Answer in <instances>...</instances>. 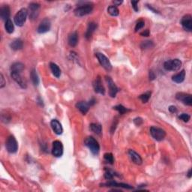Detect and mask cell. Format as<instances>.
Wrapping results in <instances>:
<instances>
[{
    "instance_id": "d6986e66",
    "label": "cell",
    "mask_w": 192,
    "mask_h": 192,
    "mask_svg": "<svg viewBox=\"0 0 192 192\" xmlns=\"http://www.w3.org/2000/svg\"><path fill=\"white\" fill-rule=\"evenodd\" d=\"M76 107L83 114H86V113L89 111V109H90V104H89V103L84 102H80L77 103Z\"/></svg>"
},
{
    "instance_id": "4316f807",
    "label": "cell",
    "mask_w": 192,
    "mask_h": 192,
    "mask_svg": "<svg viewBox=\"0 0 192 192\" xmlns=\"http://www.w3.org/2000/svg\"><path fill=\"white\" fill-rule=\"evenodd\" d=\"M90 129L92 131H93L94 133H95L96 134H98L100 135L102 134V127L100 124L98 123H92L90 125Z\"/></svg>"
},
{
    "instance_id": "30bf717a",
    "label": "cell",
    "mask_w": 192,
    "mask_h": 192,
    "mask_svg": "<svg viewBox=\"0 0 192 192\" xmlns=\"http://www.w3.org/2000/svg\"><path fill=\"white\" fill-rule=\"evenodd\" d=\"M11 76L14 79V80H15V81L16 82L17 84L20 86L21 88L23 89L27 88V82H26V80L22 77L21 73L13 72V71H11Z\"/></svg>"
},
{
    "instance_id": "ac0fdd59",
    "label": "cell",
    "mask_w": 192,
    "mask_h": 192,
    "mask_svg": "<svg viewBox=\"0 0 192 192\" xmlns=\"http://www.w3.org/2000/svg\"><path fill=\"white\" fill-rule=\"evenodd\" d=\"M0 16L1 18L4 20H9L10 17V8L8 6H2L0 8Z\"/></svg>"
},
{
    "instance_id": "d590c367",
    "label": "cell",
    "mask_w": 192,
    "mask_h": 192,
    "mask_svg": "<svg viewBox=\"0 0 192 192\" xmlns=\"http://www.w3.org/2000/svg\"><path fill=\"white\" fill-rule=\"evenodd\" d=\"M144 26H145V22L144 21V20H139V21L137 23V24H136L135 32H137V31H139L140 29H143V28L144 27Z\"/></svg>"
},
{
    "instance_id": "74e56055",
    "label": "cell",
    "mask_w": 192,
    "mask_h": 192,
    "mask_svg": "<svg viewBox=\"0 0 192 192\" xmlns=\"http://www.w3.org/2000/svg\"><path fill=\"white\" fill-rule=\"evenodd\" d=\"M139 1H131V5L133 8L134 9L135 11H139V8L138 6H137V4H138Z\"/></svg>"
},
{
    "instance_id": "484cf974",
    "label": "cell",
    "mask_w": 192,
    "mask_h": 192,
    "mask_svg": "<svg viewBox=\"0 0 192 192\" xmlns=\"http://www.w3.org/2000/svg\"><path fill=\"white\" fill-rule=\"evenodd\" d=\"M50 69H51L52 73H53V74L54 75V76L57 78L59 77L61 75V71H60V69H59V66L57 65L56 64L53 63V62H51V63L50 64Z\"/></svg>"
},
{
    "instance_id": "7402d4cb",
    "label": "cell",
    "mask_w": 192,
    "mask_h": 192,
    "mask_svg": "<svg viewBox=\"0 0 192 192\" xmlns=\"http://www.w3.org/2000/svg\"><path fill=\"white\" fill-rule=\"evenodd\" d=\"M96 29H97V24L95 23L92 22L89 23L86 32V39H90L92 37V34L95 32V30H96Z\"/></svg>"
},
{
    "instance_id": "e0dca14e",
    "label": "cell",
    "mask_w": 192,
    "mask_h": 192,
    "mask_svg": "<svg viewBox=\"0 0 192 192\" xmlns=\"http://www.w3.org/2000/svg\"><path fill=\"white\" fill-rule=\"evenodd\" d=\"M102 186H106L108 187H119V188H127V189H133V187L129 186V185L125 184V183H117L114 181H111L109 182L102 184Z\"/></svg>"
},
{
    "instance_id": "603a6c76",
    "label": "cell",
    "mask_w": 192,
    "mask_h": 192,
    "mask_svg": "<svg viewBox=\"0 0 192 192\" xmlns=\"http://www.w3.org/2000/svg\"><path fill=\"white\" fill-rule=\"evenodd\" d=\"M78 43V34L77 32L71 33L69 37V44L70 46L75 47Z\"/></svg>"
},
{
    "instance_id": "6da1fadb",
    "label": "cell",
    "mask_w": 192,
    "mask_h": 192,
    "mask_svg": "<svg viewBox=\"0 0 192 192\" xmlns=\"http://www.w3.org/2000/svg\"><path fill=\"white\" fill-rule=\"evenodd\" d=\"M85 145L89 148L91 152L93 155H98L100 150L98 143L93 137H88L85 140Z\"/></svg>"
},
{
    "instance_id": "f35d334b",
    "label": "cell",
    "mask_w": 192,
    "mask_h": 192,
    "mask_svg": "<svg viewBox=\"0 0 192 192\" xmlns=\"http://www.w3.org/2000/svg\"><path fill=\"white\" fill-rule=\"evenodd\" d=\"M134 123L136 125H137V126H140V125L141 124L143 123V119L140 117L136 118L134 119Z\"/></svg>"
},
{
    "instance_id": "5bb4252c",
    "label": "cell",
    "mask_w": 192,
    "mask_h": 192,
    "mask_svg": "<svg viewBox=\"0 0 192 192\" xmlns=\"http://www.w3.org/2000/svg\"><path fill=\"white\" fill-rule=\"evenodd\" d=\"M50 27H51V23H50V20L48 19H44L38 26L37 31L38 33H41H41H45L50 30Z\"/></svg>"
},
{
    "instance_id": "7a4b0ae2",
    "label": "cell",
    "mask_w": 192,
    "mask_h": 192,
    "mask_svg": "<svg viewBox=\"0 0 192 192\" xmlns=\"http://www.w3.org/2000/svg\"><path fill=\"white\" fill-rule=\"evenodd\" d=\"M93 10V7L90 3H86V4L80 6V7H77L76 9L74 10V14L77 17H83L85 15H89Z\"/></svg>"
},
{
    "instance_id": "44dd1931",
    "label": "cell",
    "mask_w": 192,
    "mask_h": 192,
    "mask_svg": "<svg viewBox=\"0 0 192 192\" xmlns=\"http://www.w3.org/2000/svg\"><path fill=\"white\" fill-rule=\"evenodd\" d=\"M40 6L38 4V3H31L29 5V9H30V17L32 19H35L36 17L38 16V9H39Z\"/></svg>"
},
{
    "instance_id": "bcb514c9",
    "label": "cell",
    "mask_w": 192,
    "mask_h": 192,
    "mask_svg": "<svg viewBox=\"0 0 192 192\" xmlns=\"http://www.w3.org/2000/svg\"><path fill=\"white\" fill-rule=\"evenodd\" d=\"M187 176H188V177L189 178V179H190V178H191V176H192L191 175V169H190V170H188V175H187Z\"/></svg>"
},
{
    "instance_id": "cb8c5ba5",
    "label": "cell",
    "mask_w": 192,
    "mask_h": 192,
    "mask_svg": "<svg viewBox=\"0 0 192 192\" xmlns=\"http://www.w3.org/2000/svg\"><path fill=\"white\" fill-rule=\"evenodd\" d=\"M10 46H11V48L12 49V50H21V49L23 48V43L22 40L15 39L11 43Z\"/></svg>"
},
{
    "instance_id": "f546056e",
    "label": "cell",
    "mask_w": 192,
    "mask_h": 192,
    "mask_svg": "<svg viewBox=\"0 0 192 192\" xmlns=\"http://www.w3.org/2000/svg\"><path fill=\"white\" fill-rule=\"evenodd\" d=\"M107 12L111 15V16H118L119 15V9L117 7L115 6H111L107 8Z\"/></svg>"
},
{
    "instance_id": "f1b7e54d",
    "label": "cell",
    "mask_w": 192,
    "mask_h": 192,
    "mask_svg": "<svg viewBox=\"0 0 192 192\" xmlns=\"http://www.w3.org/2000/svg\"><path fill=\"white\" fill-rule=\"evenodd\" d=\"M31 78H32V83L35 86H38L39 84V78H38V75L36 72L35 69H32L31 71Z\"/></svg>"
},
{
    "instance_id": "4dcf8cb0",
    "label": "cell",
    "mask_w": 192,
    "mask_h": 192,
    "mask_svg": "<svg viewBox=\"0 0 192 192\" xmlns=\"http://www.w3.org/2000/svg\"><path fill=\"white\" fill-rule=\"evenodd\" d=\"M113 109L116 110V111H117L118 112L120 113V114H124V113H127L128 111H129L128 109L125 108V107H124V106L121 105V104H119V105L115 106V107H113Z\"/></svg>"
},
{
    "instance_id": "5b68a950",
    "label": "cell",
    "mask_w": 192,
    "mask_h": 192,
    "mask_svg": "<svg viewBox=\"0 0 192 192\" xmlns=\"http://www.w3.org/2000/svg\"><path fill=\"white\" fill-rule=\"evenodd\" d=\"M150 134L152 137L157 141H161L165 139L166 136V132L162 128L158 127H151L150 128Z\"/></svg>"
},
{
    "instance_id": "60d3db41",
    "label": "cell",
    "mask_w": 192,
    "mask_h": 192,
    "mask_svg": "<svg viewBox=\"0 0 192 192\" xmlns=\"http://www.w3.org/2000/svg\"><path fill=\"white\" fill-rule=\"evenodd\" d=\"M140 35L144 36V37H148V36L149 35V29H146V30H144V32L140 33Z\"/></svg>"
},
{
    "instance_id": "2e32d148",
    "label": "cell",
    "mask_w": 192,
    "mask_h": 192,
    "mask_svg": "<svg viewBox=\"0 0 192 192\" xmlns=\"http://www.w3.org/2000/svg\"><path fill=\"white\" fill-rule=\"evenodd\" d=\"M128 155H129V156H130L131 159V161L134 162V164H136V165H140L142 164V158H141V157L140 156V155L138 154V153L136 152L135 151H134V150H131V149L129 150Z\"/></svg>"
},
{
    "instance_id": "7c38bea8",
    "label": "cell",
    "mask_w": 192,
    "mask_h": 192,
    "mask_svg": "<svg viewBox=\"0 0 192 192\" xmlns=\"http://www.w3.org/2000/svg\"><path fill=\"white\" fill-rule=\"evenodd\" d=\"M106 80H107L108 87H109L110 95H111L112 98H115L118 92L117 86H116V84L114 83V82L113 81V80L111 79L110 77H106Z\"/></svg>"
},
{
    "instance_id": "9a60e30c",
    "label": "cell",
    "mask_w": 192,
    "mask_h": 192,
    "mask_svg": "<svg viewBox=\"0 0 192 192\" xmlns=\"http://www.w3.org/2000/svg\"><path fill=\"white\" fill-rule=\"evenodd\" d=\"M50 125H51L52 129L53 130V131L55 132L56 134H62V131H63V129H62V125L59 123L57 119H53L50 123Z\"/></svg>"
},
{
    "instance_id": "83f0119b",
    "label": "cell",
    "mask_w": 192,
    "mask_h": 192,
    "mask_svg": "<svg viewBox=\"0 0 192 192\" xmlns=\"http://www.w3.org/2000/svg\"><path fill=\"white\" fill-rule=\"evenodd\" d=\"M5 28H6V32L9 34H11V33L14 32V30H15V27H14L13 23L11 20H8L6 21V24H5Z\"/></svg>"
},
{
    "instance_id": "52a82bcc",
    "label": "cell",
    "mask_w": 192,
    "mask_h": 192,
    "mask_svg": "<svg viewBox=\"0 0 192 192\" xmlns=\"http://www.w3.org/2000/svg\"><path fill=\"white\" fill-rule=\"evenodd\" d=\"M95 56L97 59H98L99 63L101 64V65L104 69H106L107 71H111L112 69V65H111V62H110V60L106 56H104V54L101 53H97L95 54Z\"/></svg>"
},
{
    "instance_id": "8fae6325",
    "label": "cell",
    "mask_w": 192,
    "mask_h": 192,
    "mask_svg": "<svg viewBox=\"0 0 192 192\" xmlns=\"http://www.w3.org/2000/svg\"><path fill=\"white\" fill-rule=\"evenodd\" d=\"M176 99L181 101L184 103L185 104H187L188 106L192 105V97L191 95L186 93H183V92H179L176 94Z\"/></svg>"
},
{
    "instance_id": "836d02e7",
    "label": "cell",
    "mask_w": 192,
    "mask_h": 192,
    "mask_svg": "<svg viewBox=\"0 0 192 192\" xmlns=\"http://www.w3.org/2000/svg\"><path fill=\"white\" fill-rule=\"evenodd\" d=\"M104 160L107 162V163L113 165V161H114V158H113V155L112 153H105L104 155Z\"/></svg>"
},
{
    "instance_id": "e575fe53",
    "label": "cell",
    "mask_w": 192,
    "mask_h": 192,
    "mask_svg": "<svg viewBox=\"0 0 192 192\" xmlns=\"http://www.w3.org/2000/svg\"><path fill=\"white\" fill-rule=\"evenodd\" d=\"M114 176V173L111 170H107L105 172V174H104V177H105L106 179H108V180H112Z\"/></svg>"
},
{
    "instance_id": "ba28073f",
    "label": "cell",
    "mask_w": 192,
    "mask_h": 192,
    "mask_svg": "<svg viewBox=\"0 0 192 192\" xmlns=\"http://www.w3.org/2000/svg\"><path fill=\"white\" fill-rule=\"evenodd\" d=\"M52 154L56 158L61 157L63 154V146H62V144L60 141L56 140L53 143Z\"/></svg>"
},
{
    "instance_id": "8d00e7d4",
    "label": "cell",
    "mask_w": 192,
    "mask_h": 192,
    "mask_svg": "<svg viewBox=\"0 0 192 192\" xmlns=\"http://www.w3.org/2000/svg\"><path fill=\"white\" fill-rule=\"evenodd\" d=\"M179 118L181 120H182L183 122H185V123H188V122L190 120V119H191V116H190L188 114H187V113H182V114H181L180 116H179Z\"/></svg>"
},
{
    "instance_id": "4fadbf2b",
    "label": "cell",
    "mask_w": 192,
    "mask_h": 192,
    "mask_svg": "<svg viewBox=\"0 0 192 192\" xmlns=\"http://www.w3.org/2000/svg\"><path fill=\"white\" fill-rule=\"evenodd\" d=\"M93 87L96 93L104 95V93H105V90H104V86L102 85V80H101L100 77H98L95 80V81L93 82Z\"/></svg>"
},
{
    "instance_id": "277c9868",
    "label": "cell",
    "mask_w": 192,
    "mask_h": 192,
    "mask_svg": "<svg viewBox=\"0 0 192 192\" xmlns=\"http://www.w3.org/2000/svg\"><path fill=\"white\" fill-rule=\"evenodd\" d=\"M182 66V62L179 59H172V60H168L165 62L164 64V68L167 71H178Z\"/></svg>"
},
{
    "instance_id": "ee69618b",
    "label": "cell",
    "mask_w": 192,
    "mask_h": 192,
    "mask_svg": "<svg viewBox=\"0 0 192 192\" xmlns=\"http://www.w3.org/2000/svg\"><path fill=\"white\" fill-rule=\"evenodd\" d=\"M95 102H95V98H92L90 101V102H89V104H90V106H92V105H94V104H95Z\"/></svg>"
},
{
    "instance_id": "b9f144b4",
    "label": "cell",
    "mask_w": 192,
    "mask_h": 192,
    "mask_svg": "<svg viewBox=\"0 0 192 192\" xmlns=\"http://www.w3.org/2000/svg\"><path fill=\"white\" fill-rule=\"evenodd\" d=\"M169 111H170V113H174L177 111V109H176V107H175V106H170V107H169Z\"/></svg>"
},
{
    "instance_id": "9c48e42d",
    "label": "cell",
    "mask_w": 192,
    "mask_h": 192,
    "mask_svg": "<svg viewBox=\"0 0 192 192\" xmlns=\"http://www.w3.org/2000/svg\"><path fill=\"white\" fill-rule=\"evenodd\" d=\"M181 24L185 30L191 32L192 30V17L190 15H186L182 18Z\"/></svg>"
},
{
    "instance_id": "8992f818",
    "label": "cell",
    "mask_w": 192,
    "mask_h": 192,
    "mask_svg": "<svg viewBox=\"0 0 192 192\" xmlns=\"http://www.w3.org/2000/svg\"><path fill=\"white\" fill-rule=\"evenodd\" d=\"M6 149L8 152L10 153H15L17 152V149H18V144L14 136H9L7 139L6 143Z\"/></svg>"
},
{
    "instance_id": "d6a6232c",
    "label": "cell",
    "mask_w": 192,
    "mask_h": 192,
    "mask_svg": "<svg viewBox=\"0 0 192 192\" xmlns=\"http://www.w3.org/2000/svg\"><path fill=\"white\" fill-rule=\"evenodd\" d=\"M150 97H151V92H147L146 93L143 94V95H140V99L142 101L143 103H146L149 102Z\"/></svg>"
},
{
    "instance_id": "ab89813d",
    "label": "cell",
    "mask_w": 192,
    "mask_h": 192,
    "mask_svg": "<svg viewBox=\"0 0 192 192\" xmlns=\"http://www.w3.org/2000/svg\"><path fill=\"white\" fill-rule=\"evenodd\" d=\"M0 77H1V78H0L1 79V81H0V88H3L6 86V81H5V78L2 74H1Z\"/></svg>"
},
{
    "instance_id": "7bdbcfd3",
    "label": "cell",
    "mask_w": 192,
    "mask_h": 192,
    "mask_svg": "<svg viewBox=\"0 0 192 192\" xmlns=\"http://www.w3.org/2000/svg\"><path fill=\"white\" fill-rule=\"evenodd\" d=\"M155 78V73L153 72L152 71H149V79L151 80H153Z\"/></svg>"
},
{
    "instance_id": "3957f363",
    "label": "cell",
    "mask_w": 192,
    "mask_h": 192,
    "mask_svg": "<svg viewBox=\"0 0 192 192\" xmlns=\"http://www.w3.org/2000/svg\"><path fill=\"white\" fill-rule=\"evenodd\" d=\"M28 15V11L26 8H22L16 14L15 17V23L18 27H22L26 22Z\"/></svg>"
},
{
    "instance_id": "ffe728a7",
    "label": "cell",
    "mask_w": 192,
    "mask_h": 192,
    "mask_svg": "<svg viewBox=\"0 0 192 192\" xmlns=\"http://www.w3.org/2000/svg\"><path fill=\"white\" fill-rule=\"evenodd\" d=\"M185 77H186V71H185V70H182L178 74L173 75L172 77V80L173 81L176 83H181L184 81Z\"/></svg>"
},
{
    "instance_id": "1f68e13d",
    "label": "cell",
    "mask_w": 192,
    "mask_h": 192,
    "mask_svg": "<svg viewBox=\"0 0 192 192\" xmlns=\"http://www.w3.org/2000/svg\"><path fill=\"white\" fill-rule=\"evenodd\" d=\"M153 47H154V44L152 43V41H143L140 44V48L142 49H149L152 48Z\"/></svg>"
},
{
    "instance_id": "d4e9b609",
    "label": "cell",
    "mask_w": 192,
    "mask_h": 192,
    "mask_svg": "<svg viewBox=\"0 0 192 192\" xmlns=\"http://www.w3.org/2000/svg\"><path fill=\"white\" fill-rule=\"evenodd\" d=\"M24 69V65L21 62H15L11 65V71L13 72L21 73Z\"/></svg>"
},
{
    "instance_id": "f6af8a7d",
    "label": "cell",
    "mask_w": 192,
    "mask_h": 192,
    "mask_svg": "<svg viewBox=\"0 0 192 192\" xmlns=\"http://www.w3.org/2000/svg\"><path fill=\"white\" fill-rule=\"evenodd\" d=\"M122 3H123V1H113V4L115 5V6H119Z\"/></svg>"
}]
</instances>
